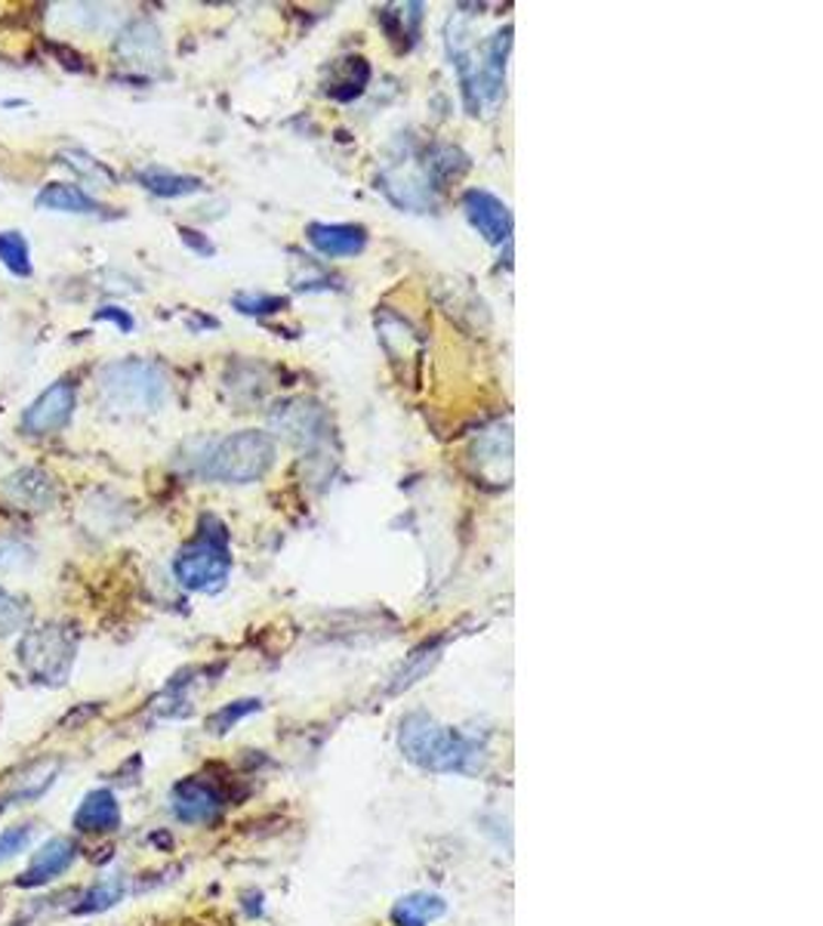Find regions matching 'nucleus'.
<instances>
[{
	"label": "nucleus",
	"mask_w": 823,
	"mask_h": 926,
	"mask_svg": "<svg viewBox=\"0 0 823 926\" xmlns=\"http://www.w3.org/2000/svg\"><path fill=\"white\" fill-rule=\"evenodd\" d=\"M448 914V902L436 893H410L402 895L392 908V924L395 926H429Z\"/></svg>",
	"instance_id": "nucleus-16"
},
{
	"label": "nucleus",
	"mask_w": 823,
	"mask_h": 926,
	"mask_svg": "<svg viewBox=\"0 0 823 926\" xmlns=\"http://www.w3.org/2000/svg\"><path fill=\"white\" fill-rule=\"evenodd\" d=\"M136 179L145 192H152L157 198H186L204 189V179L188 176V173H173L164 167H142L136 171Z\"/></svg>",
	"instance_id": "nucleus-19"
},
{
	"label": "nucleus",
	"mask_w": 823,
	"mask_h": 926,
	"mask_svg": "<svg viewBox=\"0 0 823 926\" xmlns=\"http://www.w3.org/2000/svg\"><path fill=\"white\" fill-rule=\"evenodd\" d=\"M78 658V630L63 621L25 630L19 640V664L41 686H65Z\"/></svg>",
	"instance_id": "nucleus-6"
},
{
	"label": "nucleus",
	"mask_w": 823,
	"mask_h": 926,
	"mask_svg": "<svg viewBox=\"0 0 823 926\" xmlns=\"http://www.w3.org/2000/svg\"><path fill=\"white\" fill-rule=\"evenodd\" d=\"M463 210L479 236L491 244H506L513 238V210L509 205L487 189H469L463 195Z\"/></svg>",
	"instance_id": "nucleus-9"
},
{
	"label": "nucleus",
	"mask_w": 823,
	"mask_h": 926,
	"mask_svg": "<svg viewBox=\"0 0 823 926\" xmlns=\"http://www.w3.org/2000/svg\"><path fill=\"white\" fill-rule=\"evenodd\" d=\"M118 56L133 68H155L164 63V41H161L155 22H149V19L130 22L118 37Z\"/></svg>",
	"instance_id": "nucleus-13"
},
{
	"label": "nucleus",
	"mask_w": 823,
	"mask_h": 926,
	"mask_svg": "<svg viewBox=\"0 0 823 926\" xmlns=\"http://www.w3.org/2000/svg\"><path fill=\"white\" fill-rule=\"evenodd\" d=\"M179 236H183V241H186L191 251H198L201 257H213V253H217L213 241H207V238H204L201 232H195V229H179Z\"/></svg>",
	"instance_id": "nucleus-31"
},
{
	"label": "nucleus",
	"mask_w": 823,
	"mask_h": 926,
	"mask_svg": "<svg viewBox=\"0 0 823 926\" xmlns=\"http://www.w3.org/2000/svg\"><path fill=\"white\" fill-rule=\"evenodd\" d=\"M37 207L41 210H56V214H102L106 207L96 201L94 195L75 186V183H50L37 192Z\"/></svg>",
	"instance_id": "nucleus-17"
},
{
	"label": "nucleus",
	"mask_w": 823,
	"mask_h": 926,
	"mask_svg": "<svg viewBox=\"0 0 823 926\" xmlns=\"http://www.w3.org/2000/svg\"><path fill=\"white\" fill-rule=\"evenodd\" d=\"M34 566V549L17 537H0V575H19Z\"/></svg>",
	"instance_id": "nucleus-27"
},
{
	"label": "nucleus",
	"mask_w": 823,
	"mask_h": 926,
	"mask_svg": "<svg viewBox=\"0 0 823 926\" xmlns=\"http://www.w3.org/2000/svg\"><path fill=\"white\" fill-rule=\"evenodd\" d=\"M232 306L238 309V313L263 318V315L281 313V309L287 306V299L275 297V294H238V297L232 299Z\"/></svg>",
	"instance_id": "nucleus-28"
},
{
	"label": "nucleus",
	"mask_w": 823,
	"mask_h": 926,
	"mask_svg": "<svg viewBox=\"0 0 823 926\" xmlns=\"http://www.w3.org/2000/svg\"><path fill=\"white\" fill-rule=\"evenodd\" d=\"M448 47H451V59L460 72L469 111L482 115V111L494 109L506 94V59L513 50V25L500 29L494 37H487L482 47L475 50L469 44L467 32L451 22Z\"/></svg>",
	"instance_id": "nucleus-2"
},
{
	"label": "nucleus",
	"mask_w": 823,
	"mask_h": 926,
	"mask_svg": "<svg viewBox=\"0 0 823 926\" xmlns=\"http://www.w3.org/2000/svg\"><path fill=\"white\" fill-rule=\"evenodd\" d=\"M124 898V883L121 880H102L94 890L80 895V905L72 908V914H96V911H109Z\"/></svg>",
	"instance_id": "nucleus-23"
},
{
	"label": "nucleus",
	"mask_w": 823,
	"mask_h": 926,
	"mask_svg": "<svg viewBox=\"0 0 823 926\" xmlns=\"http://www.w3.org/2000/svg\"><path fill=\"white\" fill-rule=\"evenodd\" d=\"M96 322H111V325H118L124 334H130V330L136 328L133 315L124 313V309H118V306H102V309L96 313Z\"/></svg>",
	"instance_id": "nucleus-30"
},
{
	"label": "nucleus",
	"mask_w": 823,
	"mask_h": 926,
	"mask_svg": "<svg viewBox=\"0 0 823 926\" xmlns=\"http://www.w3.org/2000/svg\"><path fill=\"white\" fill-rule=\"evenodd\" d=\"M72 825L78 834H111L121 828V803L109 787L90 791L72 816Z\"/></svg>",
	"instance_id": "nucleus-15"
},
{
	"label": "nucleus",
	"mask_w": 823,
	"mask_h": 926,
	"mask_svg": "<svg viewBox=\"0 0 823 926\" xmlns=\"http://www.w3.org/2000/svg\"><path fill=\"white\" fill-rule=\"evenodd\" d=\"M371 80V65L364 63L361 56H349V59H340V63L330 68V80H327L325 94L337 102H352L358 96L364 94Z\"/></svg>",
	"instance_id": "nucleus-18"
},
{
	"label": "nucleus",
	"mask_w": 823,
	"mask_h": 926,
	"mask_svg": "<svg viewBox=\"0 0 823 926\" xmlns=\"http://www.w3.org/2000/svg\"><path fill=\"white\" fill-rule=\"evenodd\" d=\"M441 645H445V640H432V643H423L410 658H407V664L402 667V674L395 676V683H392V691H402V689H410L420 676H426L429 671H432V664H436L438 658H441Z\"/></svg>",
	"instance_id": "nucleus-21"
},
{
	"label": "nucleus",
	"mask_w": 823,
	"mask_h": 926,
	"mask_svg": "<svg viewBox=\"0 0 823 926\" xmlns=\"http://www.w3.org/2000/svg\"><path fill=\"white\" fill-rule=\"evenodd\" d=\"M59 161H63L65 167H72L78 176H84V179H94V183L114 186V173H111L106 164H99L96 157L87 155V152H80V149H65L63 155H59Z\"/></svg>",
	"instance_id": "nucleus-25"
},
{
	"label": "nucleus",
	"mask_w": 823,
	"mask_h": 926,
	"mask_svg": "<svg viewBox=\"0 0 823 926\" xmlns=\"http://www.w3.org/2000/svg\"><path fill=\"white\" fill-rule=\"evenodd\" d=\"M3 494L7 501H13L19 510H50L53 503L59 501V491H56V482L53 476L37 467H25V470H17L13 476H7L3 482Z\"/></svg>",
	"instance_id": "nucleus-12"
},
{
	"label": "nucleus",
	"mask_w": 823,
	"mask_h": 926,
	"mask_svg": "<svg viewBox=\"0 0 823 926\" xmlns=\"http://www.w3.org/2000/svg\"><path fill=\"white\" fill-rule=\"evenodd\" d=\"M25 624H29V602L13 597L7 587H0V640L13 636Z\"/></svg>",
	"instance_id": "nucleus-26"
},
{
	"label": "nucleus",
	"mask_w": 823,
	"mask_h": 926,
	"mask_svg": "<svg viewBox=\"0 0 823 926\" xmlns=\"http://www.w3.org/2000/svg\"><path fill=\"white\" fill-rule=\"evenodd\" d=\"M272 426L287 442L315 445V442H321L327 436L330 421H327V411L321 405L306 402V399H294V402L278 405V411H272Z\"/></svg>",
	"instance_id": "nucleus-8"
},
{
	"label": "nucleus",
	"mask_w": 823,
	"mask_h": 926,
	"mask_svg": "<svg viewBox=\"0 0 823 926\" xmlns=\"http://www.w3.org/2000/svg\"><path fill=\"white\" fill-rule=\"evenodd\" d=\"M260 707H263L260 698H241V701H232V705H222L217 713L207 720V729H210L213 736H226L229 729H234L241 720H248L250 713H256Z\"/></svg>",
	"instance_id": "nucleus-24"
},
{
	"label": "nucleus",
	"mask_w": 823,
	"mask_h": 926,
	"mask_svg": "<svg viewBox=\"0 0 823 926\" xmlns=\"http://www.w3.org/2000/svg\"><path fill=\"white\" fill-rule=\"evenodd\" d=\"M309 236V244L321 257H355L367 248V232L361 226H352V222H311L306 229Z\"/></svg>",
	"instance_id": "nucleus-14"
},
{
	"label": "nucleus",
	"mask_w": 823,
	"mask_h": 926,
	"mask_svg": "<svg viewBox=\"0 0 823 926\" xmlns=\"http://www.w3.org/2000/svg\"><path fill=\"white\" fill-rule=\"evenodd\" d=\"M0 263L10 269L13 275L19 279H29L32 275V248H29V238L22 232H0Z\"/></svg>",
	"instance_id": "nucleus-22"
},
{
	"label": "nucleus",
	"mask_w": 823,
	"mask_h": 926,
	"mask_svg": "<svg viewBox=\"0 0 823 926\" xmlns=\"http://www.w3.org/2000/svg\"><path fill=\"white\" fill-rule=\"evenodd\" d=\"M75 408H78V390H75V383H72V380H56V383H50L47 390L25 408V414H22V429H25L29 436L59 433V429L72 421Z\"/></svg>",
	"instance_id": "nucleus-7"
},
{
	"label": "nucleus",
	"mask_w": 823,
	"mask_h": 926,
	"mask_svg": "<svg viewBox=\"0 0 823 926\" xmlns=\"http://www.w3.org/2000/svg\"><path fill=\"white\" fill-rule=\"evenodd\" d=\"M99 395L118 411H157L171 395V380L155 361L121 359L99 371Z\"/></svg>",
	"instance_id": "nucleus-5"
},
{
	"label": "nucleus",
	"mask_w": 823,
	"mask_h": 926,
	"mask_svg": "<svg viewBox=\"0 0 823 926\" xmlns=\"http://www.w3.org/2000/svg\"><path fill=\"white\" fill-rule=\"evenodd\" d=\"M75 859H78V843L68 840V837H53L34 852L29 868L17 878V886H22V890L47 886L56 878H63L65 871L75 864Z\"/></svg>",
	"instance_id": "nucleus-11"
},
{
	"label": "nucleus",
	"mask_w": 823,
	"mask_h": 926,
	"mask_svg": "<svg viewBox=\"0 0 823 926\" xmlns=\"http://www.w3.org/2000/svg\"><path fill=\"white\" fill-rule=\"evenodd\" d=\"M173 575L191 593H217L232 575L229 532L217 516L201 519V532L173 559Z\"/></svg>",
	"instance_id": "nucleus-4"
},
{
	"label": "nucleus",
	"mask_w": 823,
	"mask_h": 926,
	"mask_svg": "<svg viewBox=\"0 0 823 926\" xmlns=\"http://www.w3.org/2000/svg\"><path fill=\"white\" fill-rule=\"evenodd\" d=\"M275 464V439L263 429H241L213 442L198 457V476L226 486H248L263 479Z\"/></svg>",
	"instance_id": "nucleus-3"
},
{
	"label": "nucleus",
	"mask_w": 823,
	"mask_h": 926,
	"mask_svg": "<svg viewBox=\"0 0 823 926\" xmlns=\"http://www.w3.org/2000/svg\"><path fill=\"white\" fill-rule=\"evenodd\" d=\"M467 171L469 157L453 145H438L436 152H429V157H426V179L429 183H451Z\"/></svg>",
	"instance_id": "nucleus-20"
},
{
	"label": "nucleus",
	"mask_w": 823,
	"mask_h": 926,
	"mask_svg": "<svg viewBox=\"0 0 823 926\" xmlns=\"http://www.w3.org/2000/svg\"><path fill=\"white\" fill-rule=\"evenodd\" d=\"M32 840H34L32 825H13V828H7V831L0 834V864L10 862V859H17L19 852H25V849L32 847Z\"/></svg>",
	"instance_id": "nucleus-29"
},
{
	"label": "nucleus",
	"mask_w": 823,
	"mask_h": 926,
	"mask_svg": "<svg viewBox=\"0 0 823 926\" xmlns=\"http://www.w3.org/2000/svg\"><path fill=\"white\" fill-rule=\"evenodd\" d=\"M402 754L426 772L438 775H475L482 770L484 748L451 726H441L429 713H407L398 732Z\"/></svg>",
	"instance_id": "nucleus-1"
},
{
	"label": "nucleus",
	"mask_w": 823,
	"mask_h": 926,
	"mask_svg": "<svg viewBox=\"0 0 823 926\" xmlns=\"http://www.w3.org/2000/svg\"><path fill=\"white\" fill-rule=\"evenodd\" d=\"M171 803L176 818L186 821V825H207V821H213V818L222 813V806H226L219 787L213 785V782H207V778H198V775L183 778L179 785L173 787Z\"/></svg>",
	"instance_id": "nucleus-10"
}]
</instances>
